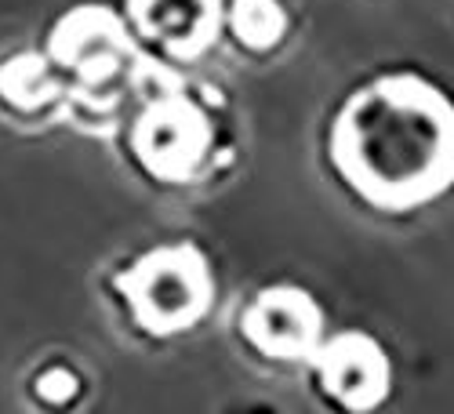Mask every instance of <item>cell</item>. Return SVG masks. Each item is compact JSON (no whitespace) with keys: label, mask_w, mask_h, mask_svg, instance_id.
<instances>
[{"label":"cell","mask_w":454,"mask_h":414,"mask_svg":"<svg viewBox=\"0 0 454 414\" xmlns=\"http://www.w3.org/2000/svg\"><path fill=\"white\" fill-rule=\"evenodd\" d=\"M334 157L378 204H414L454 178V113L422 84H378L338 124Z\"/></svg>","instance_id":"6da1fadb"},{"label":"cell","mask_w":454,"mask_h":414,"mask_svg":"<svg viewBox=\"0 0 454 414\" xmlns=\"http://www.w3.org/2000/svg\"><path fill=\"white\" fill-rule=\"evenodd\" d=\"M128 291L138 320L149 331H178L204 313L207 273L193 251L171 247L160 254H149L131 273Z\"/></svg>","instance_id":"7a4b0ae2"},{"label":"cell","mask_w":454,"mask_h":414,"mask_svg":"<svg viewBox=\"0 0 454 414\" xmlns=\"http://www.w3.org/2000/svg\"><path fill=\"white\" fill-rule=\"evenodd\" d=\"M317 309L298 291H270L247 313V331L254 342L277 356H301L317 338Z\"/></svg>","instance_id":"3957f363"},{"label":"cell","mask_w":454,"mask_h":414,"mask_svg":"<svg viewBox=\"0 0 454 414\" xmlns=\"http://www.w3.org/2000/svg\"><path fill=\"white\" fill-rule=\"evenodd\" d=\"M327 389H334L346 403L367 407L386 389V360L367 338H338L324 360Z\"/></svg>","instance_id":"277c9868"},{"label":"cell","mask_w":454,"mask_h":414,"mask_svg":"<svg viewBox=\"0 0 454 414\" xmlns=\"http://www.w3.org/2000/svg\"><path fill=\"white\" fill-rule=\"evenodd\" d=\"M200 121L193 117L189 109H160L153 117L145 121L142 135H149L142 142V157L160 168V171H171V164H185L197 157L200 149Z\"/></svg>","instance_id":"5b68a950"},{"label":"cell","mask_w":454,"mask_h":414,"mask_svg":"<svg viewBox=\"0 0 454 414\" xmlns=\"http://www.w3.org/2000/svg\"><path fill=\"white\" fill-rule=\"evenodd\" d=\"M138 15L149 29H160L168 44L204 41L211 22V0H138Z\"/></svg>","instance_id":"8992f818"},{"label":"cell","mask_w":454,"mask_h":414,"mask_svg":"<svg viewBox=\"0 0 454 414\" xmlns=\"http://www.w3.org/2000/svg\"><path fill=\"white\" fill-rule=\"evenodd\" d=\"M36 389H41V396L66 400V396H73V389H77V379L66 374V371H51V374H44V379L36 382Z\"/></svg>","instance_id":"52a82bcc"}]
</instances>
